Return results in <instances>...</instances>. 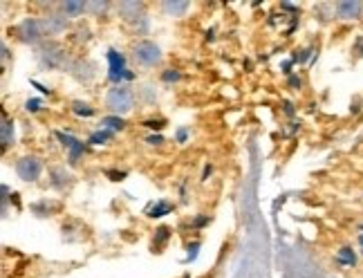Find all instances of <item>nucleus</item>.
Wrapping results in <instances>:
<instances>
[{"label":"nucleus","instance_id":"34","mask_svg":"<svg viewBox=\"0 0 363 278\" xmlns=\"http://www.w3.org/2000/svg\"><path fill=\"white\" fill-rule=\"evenodd\" d=\"M206 222H208V218H204V216H202V218H198V220H195V227L200 229V227H204V225H206Z\"/></svg>","mask_w":363,"mask_h":278},{"label":"nucleus","instance_id":"18","mask_svg":"<svg viewBox=\"0 0 363 278\" xmlns=\"http://www.w3.org/2000/svg\"><path fill=\"white\" fill-rule=\"evenodd\" d=\"M72 113L79 115V117H92L94 115V108L86 101H74L72 104Z\"/></svg>","mask_w":363,"mask_h":278},{"label":"nucleus","instance_id":"4","mask_svg":"<svg viewBox=\"0 0 363 278\" xmlns=\"http://www.w3.org/2000/svg\"><path fill=\"white\" fill-rule=\"evenodd\" d=\"M16 34H18V38L23 40V43L34 45V43H38V40L43 38L48 32H45V23L40 21V18H25V21L18 23Z\"/></svg>","mask_w":363,"mask_h":278},{"label":"nucleus","instance_id":"9","mask_svg":"<svg viewBox=\"0 0 363 278\" xmlns=\"http://www.w3.org/2000/svg\"><path fill=\"white\" fill-rule=\"evenodd\" d=\"M191 3H186V0H166V3H162V11L166 13V16H184V13L189 11Z\"/></svg>","mask_w":363,"mask_h":278},{"label":"nucleus","instance_id":"2","mask_svg":"<svg viewBox=\"0 0 363 278\" xmlns=\"http://www.w3.org/2000/svg\"><path fill=\"white\" fill-rule=\"evenodd\" d=\"M133 59L144 67H155L162 61V50L152 40H139L133 48Z\"/></svg>","mask_w":363,"mask_h":278},{"label":"nucleus","instance_id":"25","mask_svg":"<svg viewBox=\"0 0 363 278\" xmlns=\"http://www.w3.org/2000/svg\"><path fill=\"white\" fill-rule=\"evenodd\" d=\"M40 108H43V101H40V99H27L25 101V110H27V113H38Z\"/></svg>","mask_w":363,"mask_h":278},{"label":"nucleus","instance_id":"30","mask_svg":"<svg viewBox=\"0 0 363 278\" xmlns=\"http://www.w3.org/2000/svg\"><path fill=\"white\" fill-rule=\"evenodd\" d=\"M289 86H291V88H294V90H298V88L303 86V81H301V77H294V74H291V77H289Z\"/></svg>","mask_w":363,"mask_h":278},{"label":"nucleus","instance_id":"6","mask_svg":"<svg viewBox=\"0 0 363 278\" xmlns=\"http://www.w3.org/2000/svg\"><path fill=\"white\" fill-rule=\"evenodd\" d=\"M38 61L45 67H61L65 63V52L57 43H48L45 48H40Z\"/></svg>","mask_w":363,"mask_h":278},{"label":"nucleus","instance_id":"8","mask_svg":"<svg viewBox=\"0 0 363 278\" xmlns=\"http://www.w3.org/2000/svg\"><path fill=\"white\" fill-rule=\"evenodd\" d=\"M142 11H144V3H137V0H125V3H119V13H121V18L125 21H137L139 16H142Z\"/></svg>","mask_w":363,"mask_h":278},{"label":"nucleus","instance_id":"1","mask_svg":"<svg viewBox=\"0 0 363 278\" xmlns=\"http://www.w3.org/2000/svg\"><path fill=\"white\" fill-rule=\"evenodd\" d=\"M135 106V92L128 86H115L110 88L106 94V108L110 110L113 115L121 117V115H128Z\"/></svg>","mask_w":363,"mask_h":278},{"label":"nucleus","instance_id":"14","mask_svg":"<svg viewBox=\"0 0 363 278\" xmlns=\"http://www.w3.org/2000/svg\"><path fill=\"white\" fill-rule=\"evenodd\" d=\"M101 126L106 128V130H123L125 128V121L121 119V117H117V115H110V117H104L101 119Z\"/></svg>","mask_w":363,"mask_h":278},{"label":"nucleus","instance_id":"40","mask_svg":"<svg viewBox=\"0 0 363 278\" xmlns=\"http://www.w3.org/2000/svg\"><path fill=\"white\" fill-rule=\"evenodd\" d=\"M359 245H361V247H363V233H361V235H359Z\"/></svg>","mask_w":363,"mask_h":278},{"label":"nucleus","instance_id":"7","mask_svg":"<svg viewBox=\"0 0 363 278\" xmlns=\"http://www.w3.org/2000/svg\"><path fill=\"white\" fill-rule=\"evenodd\" d=\"M363 13V3L359 0H343V3H337V16L343 21H354Z\"/></svg>","mask_w":363,"mask_h":278},{"label":"nucleus","instance_id":"26","mask_svg":"<svg viewBox=\"0 0 363 278\" xmlns=\"http://www.w3.org/2000/svg\"><path fill=\"white\" fill-rule=\"evenodd\" d=\"M110 5L108 3H99V0H94V3H88V9L94 11V13H104Z\"/></svg>","mask_w":363,"mask_h":278},{"label":"nucleus","instance_id":"29","mask_svg":"<svg viewBox=\"0 0 363 278\" xmlns=\"http://www.w3.org/2000/svg\"><path fill=\"white\" fill-rule=\"evenodd\" d=\"M146 142H148L150 146H162V144H164V137H162V135H150V137L146 139Z\"/></svg>","mask_w":363,"mask_h":278},{"label":"nucleus","instance_id":"10","mask_svg":"<svg viewBox=\"0 0 363 278\" xmlns=\"http://www.w3.org/2000/svg\"><path fill=\"white\" fill-rule=\"evenodd\" d=\"M86 9H88V3H81V0H65V3H61V11L65 18H79L83 16Z\"/></svg>","mask_w":363,"mask_h":278},{"label":"nucleus","instance_id":"17","mask_svg":"<svg viewBox=\"0 0 363 278\" xmlns=\"http://www.w3.org/2000/svg\"><path fill=\"white\" fill-rule=\"evenodd\" d=\"M52 175V184L57 189H65V184L69 182V173H65V169H54Z\"/></svg>","mask_w":363,"mask_h":278},{"label":"nucleus","instance_id":"15","mask_svg":"<svg viewBox=\"0 0 363 278\" xmlns=\"http://www.w3.org/2000/svg\"><path fill=\"white\" fill-rule=\"evenodd\" d=\"M337 260L341 262V265H347V267H354L357 265V256L350 247H343L339 249V254H337Z\"/></svg>","mask_w":363,"mask_h":278},{"label":"nucleus","instance_id":"35","mask_svg":"<svg viewBox=\"0 0 363 278\" xmlns=\"http://www.w3.org/2000/svg\"><path fill=\"white\" fill-rule=\"evenodd\" d=\"M354 50H357V52L361 54V57H363V36H361V38L357 40V45H354Z\"/></svg>","mask_w":363,"mask_h":278},{"label":"nucleus","instance_id":"21","mask_svg":"<svg viewBox=\"0 0 363 278\" xmlns=\"http://www.w3.org/2000/svg\"><path fill=\"white\" fill-rule=\"evenodd\" d=\"M54 135H57V139H59V142H61L67 150L79 142V139H77V137H72L69 133H61V130H59V133H54Z\"/></svg>","mask_w":363,"mask_h":278},{"label":"nucleus","instance_id":"23","mask_svg":"<svg viewBox=\"0 0 363 278\" xmlns=\"http://www.w3.org/2000/svg\"><path fill=\"white\" fill-rule=\"evenodd\" d=\"M312 48H307V50H301V52H294V54H291V61H294V63H305L307 59H310L312 57Z\"/></svg>","mask_w":363,"mask_h":278},{"label":"nucleus","instance_id":"24","mask_svg":"<svg viewBox=\"0 0 363 278\" xmlns=\"http://www.w3.org/2000/svg\"><path fill=\"white\" fill-rule=\"evenodd\" d=\"M182 79V74L177 72V70H164L162 72V81H166V83H175V81H179Z\"/></svg>","mask_w":363,"mask_h":278},{"label":"nucleus","instance_id":"38","mask_svg":"<svg viewBox=\"0 0 363 278\" xmlns=\"http://www.w3.org/2000/svg\"><path fill=\"white\" fill-rule=\"evenodd\" d=\"M0 50H3V61H7V59H9V50H7V45L3 43V48H0Z\"/></svg>","mask_w":363,"mask_h":278},{"label":"nucleus","instance_id":"39","mask_svg":"<svg viewBox=\"0 0 363 278\" xmlns=\"http://www.w3.org/2000/svg\"><path fill=\"white\" fill-rule=\"evenodd\" d=\"M211 171H213V169H211V166H206V169H204V179H206L208 175H211Z\"/></svg>","mask_w":363,"mask_h":278},{"label":"nucleus","instance_id":"32","mask_svg":"<svg viewBox=\"0 0 363 278\" xmlns=\"http://www.w3.org/2000/svg\"><path fill=\"white\" fill-rule=\"evenodd\" d=\"M186 137H189V130H186V128H179V130H177V142H179V144H184V142H186Z\"/></svg>","mask_w":363,"mask_h":278},{"label":"nucleus","instance_id":"37","mask_svg":"<svg viewBox=\"0 0 363 278\" xmlns=\"http://www.w3.org/2000/svg\"><path fill=\"white\" fill-rule=\"evenodd\" d=\"M285 113L287 115H294V106H291L289 101H285Z\"/></svg>","mask_w":363,"mask_h":278},{"label":"nucleus","instance_id":"13","mask_svg":"<svg viewBox=\"0 0 363 278\" xmlns=\"http://www.w3.org/2000/svg\"><path fill=\"white\" fill-rule=\"evenodd\" d=\"M0 144H3V148L13 144V121L9 119H3V126H0Z\"/></svg>","mask_w":363,"mask_h":278},{"label":"nucleus","instance_id":"28","mask_svg":"<svg viewBox=\"0 0 363 278\" xmlns=\"http://www.w3.org/2000/svg\"><path fill=\"white\" fill-rule=\"evenodd\" d=\"M198 249H200V243H193V245L189 247V256H186V260H184V262H191V260L198 258Z\"/></svg>","mask_w":363,"mask_h":278},{"label":"nucleus","instance_id":"5","mask_svg":"<svg viewBox=\"0 0 363 278\" xmlns=\"http://www.w3.org/2000/svg\"><path fill=\"white\" fill-rule=\"evenodd\" d=\"M16 173L23 182H36V179L40 177V173H43V164H40V160L34 155L21 157L16 162Z\"/></svg>","mask_w":363,"mask_h":278},{"label":"nucleus","instance_id":"20","mask_svg":"<svg viewBox=\"0 0 363 278\" xmlns=\"http://www.w3.org/2000/svg\"><path fill=\"white\" fill-rule=\"evenodd\" d=\"M133 30L137 34H148V16H146V13H142L137 21H133Z\"/></svg>","mask_w":363,"mask_h":278},{"label":"nucleus","instance_id":"36","mask_svg":"<svg viewBox=\"0 0 363 278\" xmlns=\"http://www.w3.org/2000/svg\"><path fill=\"white\" fill-rule=\"evenodd\" d=\"M281 9H285V11H298V9H296L294 5H291V3H283V5H281Z\"/></svg>","mask_w":363,"mask_h":278},{"label":"nucleus","instance_id":"19","mask_svg":"<svg viewBox=\"0 0 363 278\" xmlns=\"http://www.w3.org/2000/svg\"><path fill=\"white\" fill-rule=\"evenodd\" d=\"M83 152H86V144H83V142H77L72 148H69V152H67V162L74 166V164L79 162V157L83 155Z\"/></svg>","mask_w":363,"mask_h":278},{"label":"nucleus","instance_id":"16","mask_svg":"<svg viewBox=\"0 0 363 278\" xmlns=\"http://www.w3.org/2000/svg\"><path fill=\"white\" fill-rule=\"evenodd\" d=\"M110 139H113V130H96V133H92L90 135V144H94V146H101V144H108Z\"/></svg>","mask_w":363,"mask_h":278},{"label":"nucleus","instance_id":"22","mask_svg":"<svg viewBox=\"0 0 363 278\" xmlns=\"http://www.w3.org/2000/svg\"><path fill=\"white\" fill-rule=\"evenodd\" d=\"M169 235H171V229L169 227H160L157 233H155V240H152V247H162V243L169 240Z\"/></svg>","mask_w":363,"mask_h":278},{"label":"nucleus","instance_id":"27","mask_svg":"<svg viewBox=\"0 0 363 278\" xmlns=\"http://www.w3.org/2000/svg\"><path fill=\"white\" fill-rule=\"evenodd\" d=\"M144 126H148V128H152V130H162L166 123L162 121V119H148V121H144Z\"/></svg>","mask_w":363,"mask_h":278},{"label":"nucleus","instance_id":"12","mask_svg":"<svg viewBox=\"0 0 363 278\" xmlns=\"http://www.w3.org/2000/svg\"><path fill=\"white\" fill-rule=\"evenodd\" d=\"M171 211H173V204H171V202L157 200V202H152V204L146 208V216H148V218H162V216L171 213Z\"/></svg>","mask_w":363,"mask_h":278},{"label":"nucleus","instance_id":"33","mask_svg":"<svg viewBox=\"0 0 363 278\" xmlns=\"http://www.w3.org/2000/svg\"><path fill=\"white\" fill-rule=\"evenodd\" d=\"M30 83H32V86H34V88H38V90H40V92H43V94H50V92H52L50 88H45V86H40V83H38V81H34V79H32Z\"/></svg>","mask_w":363,"mask_h":278},{"label":"nucleus","instance_id":"31","mask_svg":"<svg viewBox=\"0 0 363 278\" xmlns=\"http://www.w3.org/2000/svg\"><path fill=\"white\" fill-rule=\"evenodd\" d=\"M108 175H110V179H115V182H121V179L125 177L123 171H119V173H117V171H108Z\"/></svg>","mask_w":363,"mask_h":278},{"label":"nucleus","instance_id":"3","mask_svg":"<svg viewBox=\"0 0 363 278\" xmlns=\"http://www.w3.org/2000/svg\"><path fill=\"white\" fill-rule=\"evenodd\" d=\"M108 79L115 83V86H121V81H133L135 72H128L125 70V59L123 54L117 50H108Z\"/></svg>","mask_w":363,"mask_h":278},{"label":"nucleus","instance_id":"41","mask_svg":"<svg viewBox=\"0 0 363 278\" xmlns=\"http://www.w3.org/2000/svg\"><path fill=\"white\" fill-rule=\"evenodd\" d=\"M361 229H363V227H361Z\"/></svg>","mask_w":363,"mask_h":278},{"label":"nucleus","instance_id":"11","mask_svg":"<svg viewBox=\"0 0 363 278\" xmlns=\"http://www.w3.org/2000/svg\"><path fill=\"white\" fill-rule=\"evenodd\" d=\"M43 23H45L48 34H61L67 27V18L63 16V13H50L48 18H43Z\"/></svg>","mask_w":363,"mask_h":278}]
</instances>
